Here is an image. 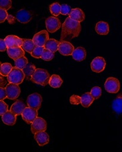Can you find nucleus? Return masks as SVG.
Returning <instances> with one entry per match:
<instances>
[{
  "mask_svg": "<svg viewBox=\"0 0 122 152\" xmlns=\"http://www.w3.org/2000/svg\"><path fill=\"white\" fill-rule=\"evenodd\" d=\"M80 31V22L73 20L68 17L61 25L60 42L70 41L72 39L78 37Z\"/></svg>",
  "mask_w": 122,
  "mask_h": 152,
  "instance_id": "obj_1",
  "label": "nucleus"
},
{
  "mask_svg": "<svg viewBox=\"0 0 122 152\" xmlns=\"http://www.w3.org/2000/svg\"><path fill=\"white\" fill-rule=\"evenodd\" d=\"M50 75L46 70L42 69H37L35 71L30 78L33 83L45 86L49 84L50 80Z\"/></svg>",
  "mask_w": 122,
  "mask_h": 152,
  "instance_id": "obj_2",
  "label": "nucleus"
},
{
  "mask_svg": "<svg viewBox=\"0 0 122 152\" xmlns=\"http://www.w3.org/2000/svg\"><path fill=\"white\" fill-rule=\"evenodd\" d=\"M25 75L23 70L18 68V67H13L10 74L7 76V81L10 83H13L16 84H20L23 83Z\"/></svg>",
  "mask_w": 122,
  "mask_h": 152,
  "instance_id": "obj_3",
  "label": "nucleus"
},
{
  "mask_svg": "<svg viewBox=\"0 0 122 152\" xmlns=\"http://www.w3.org/2000/svg\"><path fill=\"white\" fill-rule=\"evenodd\" d=\"M104 86L106 91L109 93L116 94L120 89V80L114 77H109L107 78Z\"/></svg>",
  "mask_w": 122,
  "mask_h": 152,
  "instance_id": "obj_4",
  "label": "nucleus"
},
{
  "mask_svg": "<svg viewBox=\"0 0 122 152\" xmlns=\"http://www.w3.org/2000/svg\"><path fill=\"white\" fill-rule=\"evenodd\" d=\"M42 102L41 96L38 93H33L28 96L27 98V106L35 109L37 110L41 108Z\"/></svg>",
  "mask_w": 122,
  "mask_h": 152,
  "instance_id": "obj_5",
  "label": "nucleus"
},
{
  "mask_svg": "<svg viewBox=\"0 0 122 152\" xmlns=\"http://www.w3.org/2000/svg\"><path fill=\"white\" fill-rule=\"evenodd\" d=\"M47 129V122L42 118L37 117L36 119L31 124V131L33 134L38 132L45 131Z\"/></svg>",
  "mask_w": 122,
  "mask_h": 152,
  "instance_id": "obj_6",
  "label": "nucleus"
},
{
  "mask_svg": "<svg viewBox=\"0 0 122 152\" xmlns=\"http://www.w3.org/2000/svg\"><path fill=\"white\" fill-rule=\"evenodd\" d=\"M23 120L28 124H31L38 117V110L30 107H26L21 114Z\"/></svg>",
  "mask_w": 122,
  "mask_h": 152,
  "instance_id": "obj_7",
  "label": "nucleus"
},
{
  "mask_svg": "<svg viewBox=\"0 0 122 152\" xmlns=\"http://www.w3.org/2000/svg\"><path fill=\"white\" fill-rule=\"evenodd\" d=\"M18 85L19 84L10 83L5 87L8 99L16 100L19 97L21 93V90Z\"/></svg>",
  "mask_w": 122,
  "mask_h": 152,
  "instance_id": "obj_8",
  "label": "nucleus"
},
{
  "mask_svg": "<svg viewBox=\"0 0 122 152\" xmlns=\"http://www.w3.org/2000/svg\"><path fill=\"white\" fill-rule=\"evenodd\" d=\"M45 25L47 31L53 33L57 31L61 27V22L55 17H50L45 20Z\"/></svg>",
  "mask_w": 122,
  "mask_h": 152,
  "instance_id": "obj_9",
  "label": "nucleus"
},
{
  "mask_svg": "<svg viewBox=\"0 0 122 152\" xmlns=\"http://www.w3.org/2000/svg\"><path fill=\"white\" fill-rule=\"evenodd\" d=\"M48 39H49V34L45 30H42L36 33L33 37L34 43L35 44L36 46L39 47H44Z\"/></svg>",
  "mask_w": 122,
  "mask_h": 152,
  "instance_id": "obj_10",
  "label": "nucleus"
},
{
  "mask_svg": "<svg viewBox=\"0 0 122 152\" xmlns=\"http://www.w3.org/2000/svg\"><path fill=\"white\" fill-rule=\"evenodd\" d=\"M106 65V63L105 59L101 57H97L93 58L91 63V69L93 72L100 73L104 71Z\"/></svg>",
  "mask_w": 122,
  "mask_h": 152,
  "instance_id": "obj_11",
  "label": "nucleus"
},
{
  "mask_svg": "<svg viewBox=\"0 0 122 152\" xmlns=\"http://www.w3.org/2000/svg\"><path fill=\"white\" fill-rule=\"evenodd\" d=\"M32 15L33 14L30 11L25 9H21L16 13V18L19 23L25 24L29 23L32 20Z\"/></svg>",
  "mask_w": 122,
  "mask_h": 152,
  "instance_id": "obj_12",
  "label": "nucleus"
},
{
  "mask_svg": "<svg viewBox=\"0 0 122 152\" xmlns=\"http://www.w3.org/2000/svg\"><path fill=\"white\" fill-rule=\"evenodd\" d=\"M74 47L70 41H61L59 45L58 51L64 56L72 55Z\"/></svg>",
  "mask_w": 122,
  "mask_h": 152,
  "instance_id": "obj_13",
  "label": "nucleus"
},
{
  "mask_svg": "<svg viewBox=\"0 0 122 152\" xmlns=\"http://www.w3.org/2000/svg\"><path fill=\"white\" fill-rule=\"evenodd\" d=\"M24 39L18 37L16 35H7L5 38V41L6 43L8 48L20 47L24 43Z\"/></svg>",
  "mask_w": 122,
  "mask_h": 152,
  "instance_id": "obj_14",
  "label": "nucleus"
},
{
  "mask_svg": "<svg viewBox=\"0 0 122 152\" xmlns=\"http://www.w3.org/2000/svg\"><path fill=\"white\" fill-rule=\"evenodd\" d=\"M7 53L8 56L14 61H16L18 58L25 55V50L23 49V48L21 47L7 48Z\"/></svg>",
  "mask_w": 122,
  "mask_h": 152,
  "instance_id": "obj_15",
  "label": "nucleus"
},
{
  "mask_svg": "<svg viewBox=\"0 0 122 152\" xmlns=\"http://www.w3.org/2000/svg\"><path fill=\"white\" fill-rule=\"evenodd\" d=\"M34 139L39 146H44L49 143L50 137L45 131L38 132L34 134Z\"/></svg>",
  "mask_w": 122,
  "mask_h": 152,
  "instance_id": "obj_16",
  "label": "nucleus"
},
{
  "mask_svg": "<svg viewBox=\"0 0 122 152\" xmlns=\"http://www.w3.org/2000/svg\"><path fill=\"white\" fill-rule=\"evenodd\" d=\"M26 107V104H25V103L22 100H18L14 102L13 105L11 106L10 110L14 114H16V116H19V115H21Z\"/></svg>",
  "mask_w": 122,
  "mask_h": 152,
  "instance_id": "obj_17",
  "label": "nucleus"
},
{
  "mask_svg": "<svg viewBox=\"0 0 122 152\" xmlns=\"http://www.w3.org/2000/svg\"><path fill=\"white\" fill-rule=\"evenodd\" d=\"M2 122L7 126H13L16 122V115L14 114L12 112L7 111L1 116Z\"/></svg>",
  "mask_w": 122,
  "mask_h": 152,
  "instance_id": "obj_18",
  "label": "nucleus"
},
{
  "mask_svg": "<svg viewBox=\"0 0 122 152\" xmlns=\"http://www.w3.org/2000/svg\"><path fill=\"white\" fill-rule=\"evenodd\" d=\"M70 18L75 21L78 22H82L85 20V13L81 9L79 8H75L72 9L69 15Z\"/></svg>",
  "mask_w": 122,
  "mask_h": 152,
  "instance_id": "obj_19",
  "label": "nucleus"
},
{
  "mask_svg": "<svg viewBox=\"0 0 122 152\" xmlns=\"http://www.w3.org/2000/svg\"><path fill=\"white\" fill-rule=\"evenodd\" d=\"M72 57L75 61L78 62H81L86 59V51L84 47H79L74 49L72 53Z\"/></svg>",
  "mask_w": 122,
  "mask_h": 152,
  "instance_id": "obj_20",
  "label": "nucleus"
},
{
  "mask_svg": "<svg viewBox=\"0 0 122 152\" xmlns=\"http://www.w3.org/2000/svg\"><path fill=\"white\" fill-rule=\"evenodd\" d=\"M95 31L101 35H106L109 32V24L105 21H99L95 25Z\"/></svg>",
  "mask_w": 122,
  "mask_h": 152,
  "instance_id": "obj_21",
  "label": "nucleus"
},
{
  "mask_svg": "<svg viewBox=\"0 0 122 152\" xmlns=\"http://www.w3.org/2000/svg\"><path fill=\"white\" fill-rule=\"evenodd\" d=\"M112 109L115 113L122 114V93L118 95L112 102Z\"/></svg>",
  "mask_w": 122,
  "mask_h": 152,
  "instance_id": "obj_22",
  "label": "nucleus"
},
{
  "mask_svg": "<svg viewBox=\"0 0 122 152\" xmlns=\"http://www.w3.org/2000/svg\"><path fill=\"white\" fill-rule=\"evenodd\" d=\"M94 100L90 92H86L81 96V104L84 108H88L93 102Z\"/></svg>",
  "mask_w": 122,
  "mask_h": 152,
  "instance_id": "obj_23",
  "label": "nucleus"
},
{
  "mask_svg": "<svg viewBox=\"0 0 122 152\" xmlns=\"http://www.w3.org/2000/svg\"><path fill=\"white\" fill-rule=\"evenodd\" d=\"M59 43H60V42L55 40L54 39H49L47 43H45L44 47L45 49L52 50L53 53H55L57 50H58Z\"/></svg>",
  "mask_w": 122,
  "mask_h": 152,
  "instance_id": "obj_24",
  "label": "nucleus"
},
{
  "mask_svg": "<svg viewBox=\"0 0 122 152\" xmlns=\"http://www.w3.org/2000/svg\"><path fill=\"white\" fill-rule=\"evenodd\" d=\"M63 83V80L58 75H53L50 78L49 84L53 88H59Z\"/></svg>",
  "mask_w": 122,
  "mask_h": 152,
  "instance_id": "obj_25",
  "label": "nucleus"
},
{
  "mask_svg": "<svg viewBox=\"0 0 122 152\" xmlns=\"http://www.w3.org/2000/svg\"><path fill=\"white\" fill-rule=\"evenodd\" d=\"M36 47L35 44L34 43L33 39H24V43H23L21 47L23 48L25 51L27 53H32L33 49H35Z\"/></svg>",
  "mask_w": 122,
  "mask_h": 152,
  "instance_id": "obj_26",
  "label": "nucleus"
},
{
  "mask_svg": "<svg viewBox=\"0 0 122 152\" xmlns=\"http://www.w3.org/2000/svg\"><path fill=\"white\" fill-rule=\"evenodd\" d=\"M35 66L33 64L28 63L26 66H25L24 69H23V71H24V74L25 75V77L27 78V80H29V78H31L32 77L33 74L34 72L35 71Z\"/></svg>",
  "mask_w": 122,
  "mask_h": 152,
  "instance_id": "obj_27",
  "label": "nucleus"
},
{
  "mask_svg": "<svg viewBox=\"0 0 122 152\" xmlns=\"http://www.w3.org/2000/svg\"><path fill=\"white\" fill-rule=\"evenodd\" d=\"M13 67L10 63H5L1 64V70H0V74L3 77H7L10 74L11 70H12Z\"/></svg>",
  "mask_w": 122,
  "mask_h": 152,
  "instance_id": "obj_28",
  "label": "nucleus"
},
{
  "mask_svg": "<svg viewBox=\"0 0 122 152\" xmlns=\"http://www.w3.org/2000/svg\"><path fill=\"white\" fill-rule=\"evenodd\" d=\"M50 11L53 16H58L59 14H61V5H59L57 2L53 3L52 5H50Z\"/></svg>",
  "mask_w": 122,
  "mask_h": 152,
  "instance_id": "obj_29",
  "label": "nucleus"
},
{
  "mask_svg": "<svg viewBox=\"0 0 122 152\" xmlns=\"http://www.w3.org/2000/svg\"><path fill=\"white\" fill-rule=\"evenodd\" d=\"M27 63H28L27 58L25 57H24V56H23V57L19 58L15 61V66L23 70L24 67L26 66V64Z\"/></svg>",
  "mask_w": 122,
  "mask_h": 152,
  "instance_id": "obj_30",
  "label": "nucleus"
},
{
  "mask_svg": "<svg viewBox=\"0 0 122 152\" xmlns=\"http://www.w3.org/2000/svg\"><path fill=\"white\" fill-rule=\"evenodd\" d=\"M53 57H54V53L45 48L44 52L42 53L41 58L45 61H50L51 60H52Z\"/></svg>",
  "mask_w": 122,
  "mask_h": 152,
  "instance_id": "obj_31",
  "label": "nucleus"
},
{
  "mask_svg": "<svg viewBox=\"0 0 122 152\" xmlns=\"http://www.w3.org/2000/svg\"><path fill=\"white\" fill-rule=\"evenodd\" d=\"M44 49H45L44 47L36 46L35 49H33V51L31 53V55H32L33 57L35 58H41L42 53H43Z\"/></svg>",
  "mask_w": 122,
  "mask_h": 152,
  "instance_id": "obj_32",
  "label": "nucleus"
},
{
  "mask_svg": "<svg viewBox=\"0 0 122 152\" xmlns=\"http://www.w3.org/2000/svg\"><path fill=\"white\" fill-rule=\"evenodd\" d=\"M90 93L95 100H98L100 98L101 95V88L99 86L93 87L91 90Z\"/></svg>",
  "mask_w": 122,
  "mask_h": 152,
  "instance_id": "obj_33",
  "label": "nucleus"
},
{
  "mask_svg": "<svg viewBox=\"0 0 122 152\" xmlns=\"http://www.w3.org/2000/svg\"><path fill=\"white\" fill-rule=\"evenodd\" d=\"M11 0H0V8L5 10H10L11 7Z\"/></svg>",
  "mask_w": 122,
  "mask_h": 152,
  "instance_id": "obj_34",
  "label": "nucleus"
},
{
  "mask_svg": "<svg viewBox=\"0 0 122 152\" xmlns=\"http://www.w3.org/2000/svg\"><path fill=\"white\" fill-rule=\"evenodd\" d=\"M72 8L67 4H63L61 5V14L63 15H70V13L72 11Z\"/></svg>",
  "mask_w": 122,
  "mask_h": 152,
  "instance_id": "obj_35",
  "label": "nucleus"
},
{
  "mask_svg": "<svg viewBox=\"0 0 122 152\" xmlns=\"http://www.w3.org/2000/svg\"><path fill=\"white\" fill-rule=\"evenodd\" d=\"M8 15H8V13L7 12V10L0 8V23H4V22L7 19Z\"/></svg>",
  "mask_w": 122,
  "mask_h": 152,
  "instance_id": "obj_36",
  "label": "nucleus"
},
{
  "mask_svg": "<svg viewBox=\"0 0 122 152\" xmlns=\"http://www.w3.org/2000/svg\"><path fill=\"white\" fill-rule=\"evenodd\" d=\"M8 110V106L6 103H5L4 101H0V115L3 116Z\"/></svg>",
  "mask_w": 122,
  "mask_h": 152,
  "instance_id": "obj_37",
  "label": "nucleus"
},
{
  "mask_svg": "<svg viewBox=\"0 0 122 152\" xmlns=\"http://www.w3.org/2000/svg\"><path fill=\"white\" fill-rule=\"evenodd\" d=\"M70 102L73 105H78L79 104H81V96L73 95L72 96L70 97Z\"/></svg>",
  "mask_w": 122,
  "mask_h": 152,
  "instance_id": "obj_38",
  "label": "nucleus"
},
{
  "mask_svg": "<svg viewBox=\"0 0 122 152\" xmlns=\"http://www.w3.org/2000/svg\"><path fill=\"white\" fill-rule=\"evenodd\" d=\"M7 45L6 43H5V39H0V51L4 52L7 49Z\"/></svg>",
  "mask_w": 122,
  "mask_h": 152,
  "instance_id": "obj_39",
  "label": "nucleus"
},
{
  "mask_svg": "<svg viewBox=\"0 0 122 152\" xmlns=\"http://www.w3.org/2000/svg\"><path fill=\"white\" fill-rule=\"evenodd\" d=\"M6 98H7L6 89L1 88H0V100H4Z\"/></svg>",
  "mask_w": 122,
  "mask_h": 152,
  "instance_id": "obj_40",
  "label": "nucleus"
},
{
  "mask_svg": "<svg viewBox=\"0 0 122 152\" xmlns=\"http://www.w3.org/2000/svg\"><path fill=\"white\" fill-rule=\"evenodd\" d=\"M7 21L9 22L10 24H14L16 23V18H14V17L13 15H9L7 17Z\"/></svg>",
  "mask_w": 122,
  "mask_h": 152,
  "instance_id": "obj_41",
  "label": "nucleus"
},
{
  "mask_svg": "<svg viewBox=\"0 0 122 152\" xmlns=\"http://www.w3.org/2000/svg\"><path fill=\"white\" fill-rule=\"evenodd\" d=\"M3 76L1 75V88H4V86L5 85L6 81L4 80V78L2 77Z\"/></svg>",
  "mask_w": 122,
  "mask_h": 152,
  "instance_id": "obj_42",
  "label": "nucleus"
}]
</instances>
